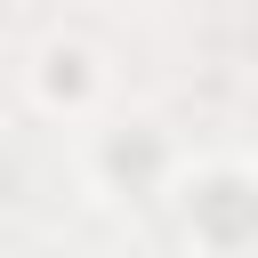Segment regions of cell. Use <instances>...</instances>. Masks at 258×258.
<instances>
[{
    "label": "cell",
    "mask_w": 258,
    "mask_h": 258,
    "mask_svg": "<svg viewBox=\"0 0 258 258\" xmlns=\"http://www.w3.org/2000/svg\"><path fill=\"white\" fill-rule=\"evenodd\" d=\"M32 89H40L48 113H89V105L105 97V64H97L89 40H48V48L32 56Z\"/></svg>",
    "instance_id": "cell-1"
}]
</instances>
